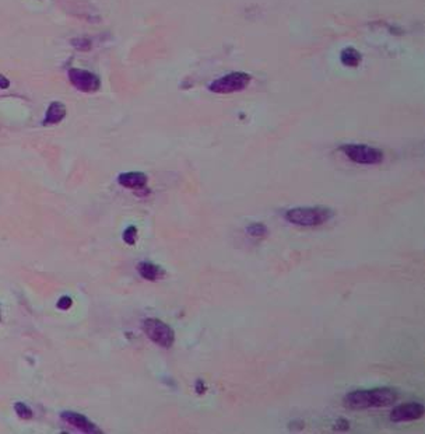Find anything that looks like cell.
<instances>
[{
	"instance_id": "4fadbf2b",
	"label": "cell",
	"mask_w": 425,
	"mask_h": 434,
	"mask_svg": "<svg viewBox=\"0 0 425 434\" xmlns=\"http://www.w3.org/2000/svg\"><path fill=\"white\" fill-rule=\"evenodd\" d=\"M14 412L17 413V416H18L20 419L28 420L32 418V411H31V409H29L28 406L25 405V404H22V402H15Z\"/></svg>"
},
{
	"instance_id": "9a60e30c",
	"label": "cell",
	"mask_w": 425,
	"mask_h": 434,
	"mask_svg": "<svg viewBox=\"0 0 425 434\" xmlns=\"http://www.w3.org/2000/svg\"><path fill=\"white\" fill-rule=\"evenodd\" d=\"M122 238H123V241L126 242L128 245H135L136 241H137V227H135V226H129V227L123 231Z\"/></svg>"
},
{
	"instance_id": "3957f363",
	"label": "cell",
	"mask_w": 425,
	"mask_h": 434,
	"mask_svg": "<svg viewBox=\"0 0 425 434\" xmlns=\"http://www.w3.org/2000/svg\"><path fill=\"white\" fill-rule=\"evenodd\" d=\"M143 331L149 336L150 341L164 349H170L175 342V332L174 329L161 320L157 318H147L143 322Z\"/></svg>"
},
{
	"instance_id": "e0dca14e",
	"label": "cell",
	"mask_w": 425,
	"mask_h": 434,
	"mask_svg": "<svg viewBox=\"0 0 425 434\" xmlns=\"http://www.w3.org/2000/svg\"><path fill=\"white\" fill-rule=\"evenodd\" d=\"M71 306H73V300L69 296H63V297H60L59 301H57V308L59 310H63V311L69 310Z\"/></svg>"
},
{
	"instance_id": "6da1fadb",
	"label": "cell",
	"mask_w": 425,
	"mask_h": 434,
	"mask_svg": "<svg viewBox=\"0 0 425 434\" xmlns=\"http://www.w3.org/2000/svg\"><path fill=\"white\" fill-rule=\"evenodd\" d=\"M399 399V394L393 388H372L361 390L347 394L343 402L351 409H368V408H385L395 404Z\"/></svg>"
},
{
	"instance_id": "277c9868",
	"label": "cell",
	"mask_w": 425,
	"mask_h": 434,
	"mask_svg": "<svg viewBox=\"0 0 425 434\" xmlns=\"http://www.w3.org/2000/svg\"><path fill=\"white\" fill-rule=\"evenodd\" d=\"M340 151L348 160L364 165H375L383 161V151L367 144H344Z\"/></svg>"
},
{
	"instance_id": "8992f818",
	"label": "cell",
	"mask_w": 425,
	"mask_h": 434,
	"mask_svg": "<svg viewBox=\"0 0 425 434\" xmlns=\"http://www.w3.org/2000/svg\"><path fill=\"white\" fill-rule=\"evenodd\" d=\"M67 76L70 84L81 93H95L101 88V80L91 71L84 69H70Z\"/></svg>"
},
{
	"instance_id": "5b68a950",
	"label": "cell",
	"mask_w": 425,
	"mask_h": 434,
	"mask_svg": "<svg viewBox=\"0 0 425 434\" xmlns=\"http://www.w3.org/2000/svg\"><path fill=\"white\" fill-rule=\"evenodd\" d=\"M250 83V76L243 71H232L214 80L209 90L215 94H232L245 90Z\"/></svg>"
},
{
	"instance_id": "52a82bcc",
	"label": "cell",
	"mask_w": 425,
	"mask_h": 434,
	"mask_svg": "<svg viewBox=\"0 0 425 434\" xmlns=\"http://www.w3.org/2000/svg\"><path fill=\"white\" fill-rule=\"evenodd\" d=\"M424 405L418 402H409L403 405L396 406L392 413L390 419L395 423H403V422H413V420L421 419L424 416Z\"/></svg>"
},
{
	"instance_id": "30bf717a",
	"label": "cell",
	"mask_w": 425,
	"mask_h": 434,
	"mask_svg": "<svg viewBox=\"0 0 425 434\" xmlns=\"http://www.w3.org/2000/svg\"><path fill=\"white\" fill-rule=\"evenodd\" d=\"M66 114H67V111H66L64 104L59 102V101H55V102L50 104L49 107H48V109H46V112H45L43 125H45V126L56 125V123H59V122L63 121L64 118H66Z\"/></svg>"
},
{
	"instance_id": "9c48e42d",
	"label": "cell",
	"mask_w": 425,
	"mask_h": 434,
	"mask_svg": "<svg viewBox=\"0 0 425 434\" xmlns=\"http://www.w3.org/2000/svg\"><path fill=\"white\" fill-rule=\"evenodd\" d=\"M119 185L129 189H143L147 185V175L143 172H123L118 177Z\"/></svg>"
},
{
	"instance_id": "ba28073f",
	"label": "cell",
	"mask_w": 425,
	"mask_h": 434,
	"mask_svg": "<svg viewBox=\"0 0 425 434\" xmlns=\"http://www.w3.org/2000/svg\"><path fill=\"white\" fill-rule=\"evenodd\" d=\"M60 418L66 425H69L73 429H76L81 433L87 434H102V430L98 429V426L95 423H92L91 420L87 419L84 415L77 412H71V411H64L60 413Z\"/></svg>"
},
{
	"instance_id": "7c38bea8",
	"label": "cell",
	"mask_w": 425,
	"mask_h": 434,
	"mask_svg": "<svg viewBox=\"0 0 425 434\" xmlns=\"http://www.w3.org/2000/svg\"><path fill=\"white\" fill-rule=\"evenodd\" d=\"M341 63L347 67H357L358 64L361 63V53L354 48H346L341 50Z\"/></svg>"
},
{
	"instance_id": "ac0fdd59",
	"label": "cell",
	"mask_w": 425,
	"mask_h": 434,
	"mask_svg": "<svg viewBox=\"0 0 425 434\" xmlns=\"http://www.w3.org/2000/svg\"><path fill=\"white\" fill-rule=\"evenodd\" d=\"M10 87V80L7 77H4L3 74H0V88L1 90H7Z\"/></svg>"
},
{
	"instance_id": "2e32d148",
	"label": "cell",
	"mask_w": 425,
	"mask_h": 434,
	"mask_svg": "<svg viewBox=\"0 0 425 434\" xmlns=\"http://www.w3.org/2000/svg\"><path fill=\"white\" fill-rule=\"evenodd\" d=\"M71 45L78 50L91 49V41L87 39V38H76V39H71Z\"/></svg>"
},
{
	"instance_id": "7a4b0ae2",
	"label": "cell",
	"mask_w": 425,
	"mask_h": 434,
	"mask_svg": "<svg viewBox=\"0 0 425 434\" xmlns=\"http://www.w3.org/2000/svg\"><path fill=\"white\" fill-rule=\"evenodd\" d=\"M333 210L325 206L294 207L284 213L285 220L298 227H318L330 220Z\"/></svg>"
},
{
	"instance_id": "5bb4252c",
	"label": "cell",
	"mask_w": 425,
	"mask_h": 434,
	"mask_svg": "<svg viewBox=\"0 0 425 434\" xmlns=\"http://www.w3.org/2000/svg\"><path fill=\"white\" fill-rule=\"evenodd\" d=\"M246 231L250 237H264L267 234V227L262 223H253L246 228Z\"/></svg>"
},
{
	"instance_id": "8fae6325",
	"label": "cell",
	"mask_w": 425,
	"mask_h": 434,
	"mask_svg": "<svg viewBox=\"0 0 425 434\" xmlns=\"http://www.w3.org/2000/svg\"><path fill=\"white\" fill-rule=\"evenodd\" d=\"M137 271H139L143 279L150 280V282H156V280L161 279L165 275L163 268L153 264V262H140L137 265Z\"/></svg>"
},
{
	"instance_id": "d6986e66",
	"label": "cell",
	"mask_w": 425,
	"mask_h": 434,
	"mask_svg": "<svg viewBox=\"0 0 425 434\" xmlns=\"http://www.w3.org/2000/svg\"><path fill=\"white\" fill-rule=\"evenodd\" d=\"M0 321H1V313H0Z\"/></svg>"
}]
</instances>
